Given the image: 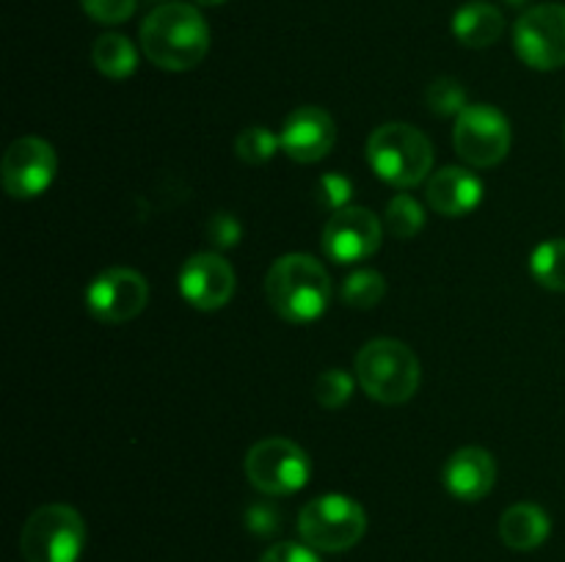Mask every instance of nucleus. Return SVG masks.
Masks as SVG:
<instances>
[{"label":"nucleus","mask_w":565,"mask_h":562,"mask_svg":"<svg viewBox=\"0 0 565 562\" xmlns=\"http://www.w3.org/2000/svg\"><path fill=\"white\" fill-rule=\"evenodd\" d=\"M141 50L166 72L193 69L210 50L207 20L191 3L158 6L141 25Z\"/></svg>","instance_id":"nucleus-1"},{"label":"nucleus","mask_w":565,"mask_h":562,"mask_svg":"<svg viewBox=\"0 0 565 562\" xmlns=\"http://www.w3.org/2000/svg\"><path fill=\"white\" fill-rule=\"evenodd\" d=\"M265 298L287 323H312L329 306L331 279L323 264L309 253H285L265 275Z\"/></svg>","instance_id":"nucleus-2"},{"label":"nucleus","mask_w":565,"mask_h":562,"mask_svg":"<svg viewBox=\"0 0 565 562\" xmlns=\"http://www.w3.org/2000/svg\"><path fill=\"white\" fill-rule=\"evenodd\" d=\"M356 380L370 400L381 406H401L412 400L423 380L419 358L397 339H373L359 350Z\"/></svg>","instance_id":"nucleus-3"},{"label":"nucleus","mask_w":565,"mask_h":562,"mask_svg":"<svg viewBox=\"0 0 565 562\" xmlns=\"http://www.w3.org/2000/svg\"><path fill=\"white\" fill-rule=\"evenodd\" d=\"M367 163L390 185L414 187L434 169V147L417 127L390 121L367 138Z\"/></svg>","instance_id":"nucleus-4"},{"label":"nucleus","mask_w":565,"mask_h":562,"mask_svg":"<svg viewBox=\"0 0 565 562\" xmlns=\"http://www.w3.org/2000/svg\"><path fill=\"white\" fill-rule=\"evenodd\" d=\"M86 545V523L70 505H44L28 516L20 532L25 562H77Z\"/></svg>","instance_id":"nucleus-5"},{"label":"nucleus","mask_w":565,"mask_h":562,"mask_svg":"<svg viewBox=\"0 0 565 562\" xmlns=\"http://www.w3.org/2000/svg\"><path fill=\"white\" fill-rule=\"evenodd\" d=\"M364 532H367V516L351 496H318L298 512V534L315 551L340 554V551L353 549L364 538Z\"/></svg>","instance_id":"nucleus-6"},{"label":"nucleus","mask_w":565,"mask_h":562,"mask_svg":"<svg viewBox=\"0 0 565 562\" xmlns=\"http://www.w3.org/2000/svg\"><path fill=\"white\" fill-rule=\"evenodd\" d=\"M246 477L259 494L265 496H290L307 485L312 474L309 455L290 439H263L248 450Z\"/></svg>","instance_id":"nucleus-7"},{"label":"nucleus","mask_w":565,"mask_h":562,"mask_svg":"<svg viewBox=\"0 0 565 562\" xmlns=\"http://www.w3.org/2000/svg\"><path fill=\"white\" fill-rule=\"evenodd\" d=\"M452 141L463 163L472 169H491V165H500L511 152V121L494 105H467L456 116Z\"/></svg>","instance_id":"nucleus-8"},{"label":"nucleus","mask_w":565,"mask_h":562,"mask_svg":"<svg viewBox=\"0 0 565 562\" xmlns=\"http://www.w3.org/2000/svg\"><path fill=\"white\" fill-rule=\"evenodd\" d=\"M513 47L524 64L539 72L565 66V6L541 3L524 11L513 28Z\"/></svg>","instance_id":"nucleus-9"},{"label":"nucleus","mask_w":565,"mask_h":562,"mask_svg":"<svg viewBox=\"0 0 565 562\" xmlns=\"http://www.w3.org/2000/svg\"><path fill=\"white\" fill-rule=\"evenodd\" d=\"M149 284L138 270L108 268L86 287V309L94 320L121 325L147 309Z\"/></svg>","instance_id":"nucleus-10"},{"label":"nucleus","mask_w":565,"mask_h":562,"mask_svg":"<svg viewBox=\"0 0 565 562\" xmlns=\"http://www.w3.org/2000/svg\"><path fill=\"white\" fill-rule=\"evenodd\" d=\"M55 171H58L55 149L36 136L11 141V147L3 154V163H0L3 187L11 198L42 196L53 185Z\"/></svg>","instance_id":"nucleus-11"},{"label":"nucleus","mask_w":565,"mask_h":562,"mask_svg":"<svg viewBox=\"0 0 565 562\" xmlns=\"http://www.w3.org/2000/svg\"><path fill=\"white\" fill-rule=\"evenodd\" d=\"M384 226L367 207H345L331 213L323 226V251L337 264H353L381 248Z\"/></svg>","instance_id":"nucleus-12"},{"label":"nucleus","mask_w":565,"mask_h":562,"mask_svg":"<svg viewBox=\"0 0 565 562\" xmlns=\"http://www.w3.org/2000/svg\"><path fill=\"white\" fill-rule=\"evenodd\" d=\"M182 298L199 312L224 309L235 295V270L218 253H193L180 268Z\"/></svg>","instance_id":"nucleus-13"},{"label":"nucleus","mask_w":565,"mask_h":562,"mask_svg":"<svg viewBox=\"0 0 565 562\" xmlns=\"http://www.w3.org/2000/svg\"><path fill=\"white\" fill-rule=\"evenodd\" d=\"M337 141V127L331 114L318 105H301L285 119L279 132L281 152L296 163H318L331 152Z\"/></svg>","instance_id":"nucleus-14"},{"label":"nucleus","mask_w":565,"mask_h":562,"mask_svg":"<svg viewBox=\"0 0 565 562\" xmlns=\"http://www.w3.org/2000/svg\"><path fill=\"white\" fill-rule=\"evenodd\" d=\"M441 483H445L447 494L456 496L458 501L483 499L497 483L494 457L480 446H463L447 457L445 468H441Z\"/></svg>","instance_id":"nucleus-15"},{"label":"nucleus","mask_w":565,"mask_h":562,"mask_svg":"<svg viewBox=\"0 0 565 562\" xmlns=\"http://www.w3.org/2000/svg\"><path fill=\"white\" fill-rule=\"evenodd\" d=\"M425 196L439 215L461 218L483 202V182L478 180V174L461 169V165H447L430 176Z\"/></svg>","instance_id":"nucleus-16"},{"label":"nucleus","mask_w":565,"mask_h":562,"mask_svg":"<svg viewBox=\"0 0 565 562\" xmlns=\"http://www.w3.org/2000/svg\"><path fill=\"white\" fill-rule=\"evenodd\" d=\"M552 521L544 507L533 501L511 505L500 518V538L513 551H533L550 538Z\"/></svg>","instance_id":"nucleus-17"},{"label":"nucleus","mask_w":565,"mask_h":562,"mask_svg":"<svg viewBox=\"0 0 565 562\" xmlns=\"http://www.w3.org/2000/svg\"><path fill=\"white\" fill-rule=\"evenodd\" d=\"M502 31H505V17L486 0H472V3L461 6L452 17V33L463 47H491L502 36Z\"/></svg>","instance_id":"nucleus-18"},{"label":"nucleus","mask_w":565,"mask_h":562,"mask_svg":"<svg viewBox=\"0 0 565 562\" xmlns=\"http://www.w3.org/2000/svg\"><path fill=\"white\" fill-rule=\"evenodd\" d=\"M92 61L99 75L110 77V80H125L136 72L138 50L121 33H103L92 44Z\"/></svg>","instance_id":"nucleus-19"},{"label":"nucleus","mask_w":565,"mask_h":562,"mask_svg":"<svg viewBox=\"0 0 565 562\" xmlns=\"http://www.w3.org/2000/svg\"><path fill=\"white\" fill-rule=\"evenodd\" d=\"M530 273L541 287L565 292V240H546L530 257Z\"/></svg>","instance_id":"nucleus-20"},{"label":"nucleus","mask_w":565,"mask_h":562,"mask_svg":"<svg viewBox=\"0 0 565 562\" xmlns=\"http://www.w3.org/2000/svg\"><path fill=\"white\" fill-rule=\"evenodd\" d=\"M386 281L379 270H353L342 284V301L353 309H373L384 301Z\"/></svg>","instance_id":"nucleus-21"},{"label":"nucleus","mask_w":565,"mask_h":562,"mask_svg":"<svg viewBox=\"0 0 565 562\" xmlns=\"http://www.w3.org/2000/svg\"><path fill=\"white\" fill-rule=\"evenodd\" d=\"M425 226V209L408 193H397L395 198L386 207V229L392 237H401V240H412L417 231H423Z\"/></svg>","instance_id":"nucleus-22"},{"label":"nucleus","mask_w":565,"mask_h":562,"mask_svg":"<svg viewBox=\"0 0 565 562\" xmlns=\"http://www.w3.org/2000/svg\"><path fill=\"white\" fill-rule=\"evenodd\" d=\"M279 149H281L279 136H274L268 127L254 125V127H248V130H243L241 136L235 138V154L243 160V163H248V165L268 163V160L274 158Z\"/></svg>","instance_id":"nucleus-23"},{"label":"nucleus","mask_w":565,"mask_h":562,"mask_svg":"<svg viewBox=\"0 0 565 562\" xmlns=\"http://www.w3.org/2000/svg\"><path fill=\"white\" fill-rule=\"evenodd\" d=\"M425 102L436 116H458L467 108V88L456 77H436L425 88Z\"/></svg>","instance_id":"nucleus-24"},{"label":"nucleus","mask_w":565,"mask_h":562,"mask_svg":"<svg viewBox=\"0 0 565 562\" xmlns=\"http://www.w3.org/2000/svg\"><path fill=\"white\" fill-rule=\"evenodd\" d=\"M315 400L323 408H342L353 395V378L345 369H323L315 378Z\"/></svg>","instance_id":"nucleus-25"},{"label":"nucleus","mask_w":565,"mask_h":562,"mask_svg":"<svg viewBox=\"0 0 565 562\" xmlns=\"http://www.w3.org/2000/svg\"><path fill=\"white\" fill-rule=\"evenodd\" d=\"M83 11L103 25H119L127 22L136 11L138 0H81Z\"/></svg>","instance_id":"nucleus-26"},{"label":"nucleus","mask_w":565,"mask_h":562,"mask_svg":"<svg viewBox=\"0 0 565 562\" xmlns=\"http://www.w3.org/2000/svg\"><path fill=\"white\" fill-rule=\"evenodd\" d=\"M351 193H353L351 180H345L342 174H326L323 180L318 182L320 204H323L326 209H331V213L351 207V204H348L351 202Z\"/></svg>","instance_id":"nucleus-27"},{"label":"nucleus","mask_w":565,"mask_h":562,"mask_svg":"<svg viewBox=\"0 0 565 562\" xmlns=\"http://www.w3.org/2000/svg\"><path fill=\"white\" fill-rule=\"evenodd\" d=\"M207 240L218 248H232L241 240V224L235 215L215 213L207 224Z\"/></svg>","instance_id":"nucleus-28"},{"label":"nucleus","mask_w":565,"mask_h":562,"mask_svg":"<svg viewBox=\"0 0 565 562\" xmlns=\"http://www.w3.org/2000/svg\"><path fill=\"white\" fill-rule=\"evenodd\" d=\"M259 562H320V556L312 545L287 540V543L270 545V549L259 556Z\"/></svg>","instance_id":"nucleus-29"},{"label":"nucleus","mask_w":565,"mask_h":562,"mask_svg":"<svg viewBox=\"0 0 565 562\" xmlns=\"http://www.w3.org/2000/svg\"><path fill=\"white\" fill-rule=\"evenodd\" d=\"M246 523L254 534H274L279 529V516L270 505H254L248 507Z\"/></svg>","instance_id":"nucleus-30"},{"label":"nucleus","mask_w":565,"mask_h":562,"mask_svg":"<svg viewBox=\"0 0 565 562\" xmlns=\"http://www.w3.org/2000/svg\"><path fill=\"white\" fill-rule=\"evenodd\" d=\"M199 6H221V3H226V0H196Z\"/></svg>","instance_id":"nucleus-31"},{"label":"nucleus","mask_w":565,"mask_h":562,"mask_svg":"<svg viewBox=\"0 0 565 562\" xmlns=\"http://www.w3.org/2000/svg\"><path fill=\"white\" fill-rule=\"evenodd\" d=\"M508 3H511V6H522V3H527V0H508Z\"/></svg>","instance_id":"nucleus-32"}]
</instances>
